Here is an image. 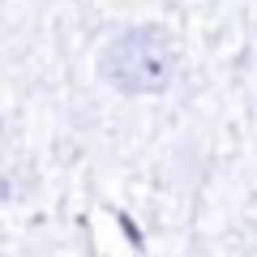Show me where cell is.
Wrapping results in <instances>:
<instances>
[{"mask_svg":"<svg viewBox=\"0 0 257 257\" xmlns=\"http://www.w3.org/2000/svg\"><path fill=\"white\" fill-rule=\"evenodd\" d=\"M99 77L124 99L163 94L176 77V43L163 26H124L99 47Z\"/></svg>","mask_w":257,"mask_h":257,"instance_id":"6da1fadb","label":"cell"}]
</instances>
